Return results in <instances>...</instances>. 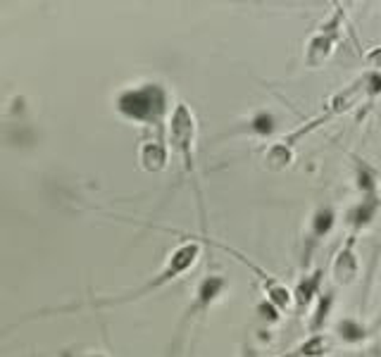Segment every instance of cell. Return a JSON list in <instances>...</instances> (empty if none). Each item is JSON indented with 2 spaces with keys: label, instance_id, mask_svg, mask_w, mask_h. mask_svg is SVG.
Segmentation results:
<instances>
[{
  "label": "cell",
  "instance_id": "obj_16",
  "mask_svg": "<svg viewBox=\"0 0 381 357\" xmlns=\"http://www.w3.org/2000/svg\"><path fill=\"white\" fill-rule=\"evenodd\" d=\"M365 86H367V95H379L381 93V71H370L365 76Z\"/></svg>",
  "mask_w": 381,
  "mask_h": 357
},
{
  "label": "cell",
  "instance_id": "obj_2",
  "mask_svg": "<svg viewBox=\"0 0 381 357\" xmlns=\"http://www.w3.org/2000/svg\"><path fill=\"white\" fill-rule=\"evenodd\" d=\"M193 136H195V119L193 112L179 103L172 112V124H169V141H172V148L181 155L183 165H186V172H193V155H190V146H193Z\"/></svg>",
  "mask_w": 381,
  "mask_h": 357
},
{
  "label": "cell",
  "instance_id": "obj_14",
  "mask_svg": "<svg viewBox=\"0 0 381 357\" xmlns=\"http://www.w3.org/2000/svg\"><path fill=\"white\" fill-rule=\"evenodd\" d=\"M331 305H334V293H324L319 298V303H317V310H314V315H312V320H310V329L317 334V331L324 327V322H326V317H329L331 312Z\"/></svg>",
  "mask_w": 381,
  "mask_h": 357
},
{
  "label": "cell",
  "instance_id": "obj_17",
  "mask_svg": "<svg viewBox=\"0 0 381 357\" xmlns=\"http://www.w3.org/2000/svg\"><path fill=\"white\" fill-rule=\"evenodd\" d=\"M258 312L262 320H267V322H279V312L281 310L277 308V305H272V303H260L258 305Z\"/></svg>",
  "mask_w": 381,
  "mask_h": 357
},
{
  "label": "cell",
  "instance_id": "obj_11",
  "mask_svg": "<svg viewBox=\"0 0 381 357\" xmlns=\"http://www.w3.org/2000/svg\"><path fill=\"white\" fill-rule=\"evenodd\" d=\"M334 224H336V212H334L331 207H319V210L312 214V224H310V233L314 241L329 236Z\"/></svg>",
  "mask_w": 381,
  "mask_h": 357
},
{
  "label": "cell",
  "instance_id": "obj_8",
  "mask_svg": "<svg viewBox=\"0 0 381 357\" xmlns=\"http://www.w3.org/2000/svg\"><path fill=\"white\" fill-rule=\"evenodd\" d=\"M319 283H322V269H317L314 274L300 279L298 286H295V305H298V310H305L307 305L312 303V298L317 295L319 291Z\"/></svg>",
  "mask_w": 381,
  "mask_h": 357
},
{
  "label": "cell",
  "instance_id": "obj_9",
  "mask_svg": "<svg viewBox=\"0 0 381 357\" xmlns=\"http://www.w3.org/2000/svg\"><path fill=\"white\" fill-rule=\"evenodd\" d=\"M291 162H293V151H291V146H288L286 141L274 143V146L269 148L267 155H265V165H267V170H272V172L286 170Z\"/></svg>",
  "mask_w": 381,
  "mask_h": 357
},
{
  "label": "cell",
  "instance_id": "obj_10",
  "mask_svg": "<svg viewBox=\"0 0 381 357\" xmlns=\"http://www.w3.org/2000/svg\"><path fill=\"white\" fill-rule=\"evenodd\" d=\"M329 348H331V343L324 334H314L284 357H322V355H326Z\"/></svg>",
  "mask_w": 381,
  "mask_h": 357
},
{
  "label": "cell",
  "instance_id": "obj_3",
  "mask_svg": "<svg viewBox=\"0 0 381 357\" xmlns=\"http://www.w3.org/2000/svg\"><path fill=\"white\" fill-rule=\"evenodd\" d=\"M339 24H341V15H334L331 22L324 24L319 34L310 38V43H307V48H305L307 67L317 69L329 60V55L334 53V45L339 43V29H336Z\"/></svg>",
  "mask_w": 381,
  "mask_h": 357
},
{
  "label": "cell",
  "instance_id": "obj_21",
  "mask_svg": "<svg viewBox=\"0 0 381 357\" xmlns=\"http://www.w3.org/2000/svg\"><path fill=\"white\" fill-rule=\"evenodd\" d=\"M62 357H72V355H69V353H64V355H62Z\"/></svg>",
  "mask_w": 381,
  "mask_h": 357
},
{
  "label": "cell",
  "instance_id": "obj_6",
  "mask_svg": "<svg viewBox=\"0 0 381 357\" xmlns=\"http://www.w3.org/2000/svg\"><path fill=\"white\" fill-rule=\"evenodd\" d=\"M139 160L146 172H162L167 167V148L160 141H148L141 146Z\"/></svg>",
  "mask_w": 381,
  "mask_h": 357
},
{
  "label": "cell",
  "instance_id": "obj_20",
  "mask_svg": "<svg viewBox=\"0 0 381 357\" xmlns=\"http://www.w3.org/2000/svg\"><path fill=\"white\" fill-rule=\"evenodd\" d=\"M89 357H103V355H89Z\"/></svg>",
  "mask_w": 381,
  "mask_h": 357
},
{
  "label": "cell",
  "instance_id": "obj_13",
  "mask_svg": "<svg viewBox=\"0 0 381 357\" xmlns=\"http://www.w3.org/2000/svg\"><path fill=\"white\" fill-rule=\"evenodd\" d=\"M251 131L267 139V136H272L274 131H277V117H274L272 112H267V110H262V112H258L251 119Z\"/></svg>",
  "mask_w": 381,
  "mask_h": 357
},
{
  "label": "cell",
  "instance_id": "obj_5",
  "mask_svg": "<svg viewBox=\"0 0 381 357\" xmlns=\"http://www.w3.org/2000/svg\"><path fill=\"white\" fill-rule=\"evenodd\" d=\"M353 245H356V241L351 238V241L343 245V250L336 255V259H334L331 274H334V281L341 286H351L358 279V271H360L358 255L356 250H353Z\"/></svg>",
  "mask_w": 381,
  "mask_h": 357
},
{
  "label": "cell",
  "instance_id": "obj_7",
  "mask_svg": "<svg viewBox=\"0 0 381 357\" xmlns=\"http://www.w3.org/2000/svg\"><path fill=\"white\" fill-rule=\"evenodd\" d=\"M377 210H379L377 193H372V196H363V203H358L351 212H348V222L356 226V229H363V226H367L374 219Z\"/></svg>",
  "mask_w": 381,
  "mask_h": 357
},
{
  "label": "cell",
  "instance_id": "obj_15",
  "mask_svg": "<svg viewBox=\"0 0 381 357\" xmlns=\"http://www.w3.org/2000/svg\"><path fill=\"white\" fill-rule=\"evenodd\" d=\"M358 188L363 191V196L377 193V174H374L372 167L363 165V162L358 165Z\"/></svg>",
  "mask_w": 381,
  "mask_h": 357
},
{
  "label": "cell",
  "instance_id": "obj_4",
  "mask_svg": "<svg viewBox=\"0 0 381 357\" xmlns=\"http://www.w3.org/2000/svg\"><path fill=\"white\" fill-rule=\"evenodd\" d=\"M227 286H229V281H227L224 276L210 274V276L203 279V281L198 283V291H195V303H193V308L188 310V317L190 315L207 312L210 305H212L217 298H220L227 291Z\"/></svg>",
  "mask_w": 381,
  "mask_h": 357
},
{
  "label": "cell",
  "instance_id": "obj_1",
  "mask_svg": "<svg viewBox=\"0 0 381 357\" xmlns=\"http://www.w3.org/2000/svg\"><path fill=\"white\" fill-rule=\"evenodd\" d=\"M169 95L160 83H143L139 88L122 90L117 95V110L131 122H143V124H160L162 117L167 115Z\"/></svg>",
  "mask_w": 381,
  "mask_h": 357
},
{
  "label": "cell",
  "instance_id": "obj_19",
  "mask_svg": "<svg viewBox=\"0 0 381 357\" xmlns=\"http://www.w3.org/2000/svg\"><path fill=\"white\" fill-rule=\"evenodd\" d=\"M243 357H258V355H255V350H246V355Z\"/></svg>",
  "mask_w": 381,
  "mask_h": 357
},
{
  "label": "cell",
  "instance_id": "obj_18",
  "mask_svg": "<svg viewBox=\"0 0 381 357\" xmlns=\"http://www.w3.org/2000/svg\"><path fill=\"white\" fill-rule=\"evenodd\" d=\"M367 64L372 67V71H381V48H372L367 53Z\"/></svg>",
  "mask_w": 381,
  "mask_h": 357
},
{
  "label": "cell",
  "instance_id": "obj_12",
  "mask_svg": "<svg viewBox=\"0 0 381 357\" xmlns=\"http://www.w3.org/2000/svg\"><path fill=\"white\" fill-rule=\"evenodd\" d=\"M336 334H339V339L346 343H360L367 339V329L360 322L351 320V317H346V320H341L336 324Z\"/></svg>",
  "mask_w": 381,
  "mask_h": 357
}]
</instances>
